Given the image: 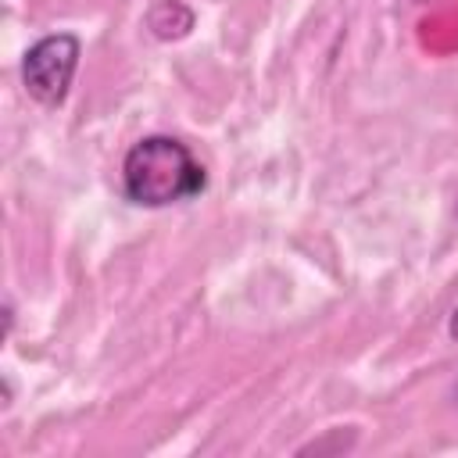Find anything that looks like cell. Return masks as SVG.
<instances>
[{"instance_id": "cell-5", "label": "cell", "mask_w": 458, "mask_h": 458, "mask_svg": "<svg viewBox=\"0 0 458 458\" xmlns=\"http://www.w3.org/2000/svg\"><path fill=\"white\" fill-rule=\"evenodd\" d=\"M415 4H426V0H415Z\"/></svg>"}, {"instance_id": "cell-2", "label": "cell", "mask_w": 458, "mask_h": 458, "mask_svg": "<svg viewBox=\"0 0 458 458\" xmlns=\"http://www.w3.org/2000/svg\"><path fill=\"white\" fill-rule=\"evenodd\" d=\"M79 54H82V47L72 32H54V36H43L39 43H32L21 61V82H25L29 97L39 100L43 107L64 104L68 86L79 68Z\"/></svg>"}, {"instance_id": "cell-1", "label": "cell", "mask_w": 458, "mask_h": 458, "mask_svg": "<svg viewBox=\"0 0 458 458\" xmlns=\"http://www.w3.org/2000/svg\"><path fill=\"white\" fill-rule=\"evenodd\" d=\"M208 186L204 165L175 136H143L122 161V190L140 208H168L193 200Z\"/></svg>"}, {"instance_id": "cell-3", "label": "cell", "mask_w": 458, "mask_h": 458, "mask_svg": "<svg viewBox=\"0 0 458 458\" xmlns=\"http://www.w3.org/2000/svg\"><path fill=\"white\" fill-rule=\"evenodd\" d=\"M147 25L157 39H182L193 29V11L179 0H157L147 14Z\"/></svg>"}, {"instance_id": "cell-6", "label": "cell", "mask_w": 458, "mask_h": 458, "mask_svg": "<svg viewBox=\"0 0 458 458\" xmlns=\"http://www.w3.org/2000/svg\"><path fill=\"white\" fill-rule=\"evenodd\" d=\"M454 394H458V390H454Z\"/></svg>"}, {"instance_id": "cell-4", "label": "cell", "mask_w": 458, "mask_h": 458, "mask_svg": "<svg viewBox=\"0 0 458 458\" xmlns=\"http://www.w3.org/2000/svg\"><path fill=\"white\" fill-rule=\"evenodd\" d=\"M447 333L458 340V308H454V315H451V322H447Z\"/></svg>"}]
</instances>
